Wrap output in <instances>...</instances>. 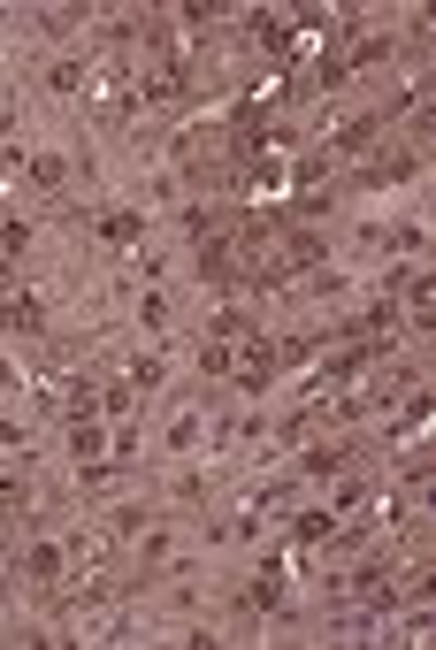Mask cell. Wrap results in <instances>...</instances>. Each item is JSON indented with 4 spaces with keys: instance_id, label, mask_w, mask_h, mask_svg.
Segmentation results:
<instances>
[{
    "instance_id": "6da1fadb",
    "label": "cell",
    "mask_w": 436,
    "mask_h": 650,
    "mask_svg": "<svg viewBox=\"0 0 436 650\" xmlns=\"http://www.w3.org/2000/svg\"><path fill=\"white\" fill-rule=\"evenodd\" d=\"M192 276L215 283V291L253 283V245H245V238H207V245H199V260H192Z\"/></svg>"
},
{
    "instance_id": "7a4b0ae2",
    "label": "cell",
    "mask_w": 436,
    "mask_h": 650,
    "mask_svg": "<svg viewBox=\"0 0 436 650\" xmlns=\"http://www.w3.org/2000/svg\"><path fill=\"white\" fill-rule=\"evenodd\" d=\"M0 329H8V337H46V299L39 291H31V283H0Z\"/></svg>"
},
{
    "instance_id": "3957f363",
    "label": "cell",
    "mask_w": 436,
    "mask_h": 650,
    "mask_svg": "<svg viewBox=\"0 0 436 650\" xmlns=\"http://www.w3.org/2000/svg\"><path fill=\"white\" fill-rule=\"evenodd\" d=\"M23 574H31V582H39V589H62V582H69V543L39 536V543H31V551H23Z\"/></svg>"
},
{
    "instance_id": "277c9868",
    "label": "cell",
    "mask_w": 436,
    "mask_h": 650,
    "mask_svg": "<svg viewBox=\"0 0 436 650\" xmlns=\"http://www.w3.org/2000/svg\"><path fill=\"white\" fill-rule=\"evenodd\" d=\"M100 238L108 245H138L146 238V215H138V207H108V215H100Z\"/></svg>"
},
{
    "instance_id": "5b68a950",
    "label": "cell",
    "mask_w": 436,
    "mask_h": 650,
    "mask_svg": "<svg viewBox=\"0 0 436 650\" xmlns=\"http://www.w3.org/2000/svg\"><path fill=\"white\" fill-rule=\"evenodd\" d=\"M245 597H253V612H268V605H276V597H284V559H268L261 574H253V589H245Z\"/></svg>"
},
{
    "instance_id": "8992f818",
    "label": "cell",
    "mask_w": 436,
    "mask_h": 650,
    "mask_svg": "<svg viewBox=\"0 0 436 650\" xmlns=\"http://www.w3.org/2000/svg\"><path fill=\"white\" fill-rule=\"evenodd\" d=\"M23 169H31V184H39V192H54V184L69 176V161H62V153H31Z\"/></svg>"
},
{
    "instance_id": "52a82bcc",
    "label": "cell",
    "mask_w": 436,
    "mask_h": 650,
    "mask_svg": "<svg viewBox=\"0 0 436 650\" xmlns=\"http://www.w3.org/2000/svg\"><path fill=\"white\" fill-rule=\"evenodd\" d=\"M299 467H306L314 482H322V475H337V467H345V444H314V452H306Z\"/></svg>"
},
{
    "instance_id": "ba28073f",
    "label": "cell",
    "mask_w": 436,
    "mask_h": 650,
    "mask_svg": "<svg viewBox=\"0 0 436 650\" xmlns=\"http://www.w3.org/2000/svg\"><path fill=\"white\" fill-rule=\"evenodd\" d=\"M100 444H108L100 421H69V452H77V459H100Z\"/></svg>"
},
{
    "instance_id": "9c48e42d",
    "label": "cell",
    "mask_w": 436,
    "mask_h": 650,
    "mask_svg": "<svg viewBox=\"0 0 436 650\" xmlns=\"http://www.w3.org/2000/svg\"><path fill=\"white\" fill-rule=\"evenodd\" d=\"M46 92H62V100H69V92H85V62H54V69H46Z\"/></svg>"
},
{
    "instance_id": "30bf717a",
    "label": "cell",
    "mask_w": 436,
    "mask_h": 650,
    "mask_svg": "<svg viewBox=\"0 0 436 650\" xmlns=\"http://www.w3.org/2000/svg\"><path fill=\"white\" fill-rule=\"evenodd\" d=\"M329 536H337V513H322V505L299 513V543H329Z\"/></svg>"
},
{
    "instance_id": "8fae6325",
    "label": "cell",
    "mask_w": 436,
    "mask_h": 650,
    "mask_svg": "<svg viewBox=\"0 0 436 650\" xmlns=\"http://www.w3.org/2000/svg\"><path fill=\"white\" fill-rule=\"evenodd\" d=\"M153 383H161V360H153V352H146V360H131V368H123V390H153Z\"/></svg>"
}]
</instances>
